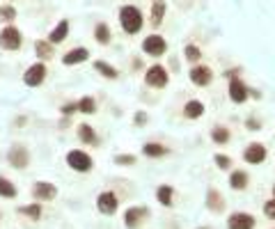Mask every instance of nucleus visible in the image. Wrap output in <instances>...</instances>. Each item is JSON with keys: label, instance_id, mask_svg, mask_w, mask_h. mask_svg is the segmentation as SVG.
Listing matches in <instances>:
<instances>
[{"label": "nucleus", "instance_id": "obj_1", "mask_svg": "<svg viewBox=\"0 0 275 229\" xmlns=\"http://www.w3.org/2000/svg\"><path fill=\"white\" fill-rule=\"evenodd\" d=\"M120 21H122V28H124V32H129V35H135V32L142 30V14L138 7L133 5H126L120 10Z\"/></svg>", "mask_w": 275, "mask_h": 229}, {"label": "nucleus", "instance_id": "obj_2", "mask_svg": "<svg viewBox=\"0 0 275 229\" xmlns=\"http://www.w3.org/2000/svg\"><path fill=\"white\" fill-rule=\"evenodd\" d=\"M67 165H69L74 172H90L92 158H90V154H85L83 149H74L67 154Z\"/></svg>", "mask_w": 275, "mask_h": 229}, {"label": "nucleus", "instance_id": "obj_3", "mask_svg": "<svg viewBox=\"0 0 275 229\" xmlns=\"http://www.w3.org/2000/svg\"><path fill=\"white\" fill-rule=\"evenodd\" d=\"M0 46H3L5 50H19L21 48V32L16 30L14 25L3 28V32H0Z\"/></svg>", "mask_w": 275, "mask_h": 229}, {"label": "nucleus", "instance_id": "obj_4", "mask_svg": "<svg viewBox=\"0 0 275 229\" xmlns=\"http://www.w3.org/2000/svg\"><path fill=\"white\" fill-rule=\"evenodd\" d=\"M46 74H48V71H46V65L37 62V65L28 67V71H25V76H23V83L28 85V87H39L46 80Z\"/></svg>", "mask_w": 275, "mask_h": 229}, {"label": "nucleus", "instance_id": "obj_5", "mask_svg": "<svg viewBox=\"0 0 275 229\" xmlns=\"http://www.w3.org/2000/svg\"><path fill=\"white\" fill-rule=\"evenodd\" d=\"M145 83L149 85V87H158V90L165 87V85H168V71H165V67H160V65L149 67L145 74Z\"/></svg>", "mask_w": 275, "mask_h": 229}, {"label": "nucleus", "instance_id": "obj_6", "mask_svg": "<svg viewBox=\"0 0 275 229\" xmlns=\"http://www.w3.org/2000/svg\"><path fill=\"white\" fill-rule=\"evenodd\" d=\"M142 50H145L147 55H151V58H158V55H163L165 50H168V44H165L163 37L149 35V37H145V41H142Z\"/></svg>", "mask_w": 275, "mask_h": 229}, {"label": "nucleus", "instance_id": "obj_7", "mask_svg": "<svg viewBox=\"0 0 275 229\" xmlns=\"http://www.w3.org/2000/svg\"><path fill=\"white\" fill-rule=\"evenodd\" d=\"M117 206H120L117 195L110 193V190H105V193H101L99 197H96V209H99L103 215H113L117 211Z\"/></svg>", "mask_w": 275, "mask_h": 229}, {"label": "nucleus", "instance_id": "obj_8", "mask_svg": "<svg viewBox=\"0 0 275 229\" xmlns=\"http://www.w3.org/2000/svg\"><path fill=\"white\" fill-rule=\"evenodd\" d=\"M248 96H250V92H248L245 83L236 78V74H232V80H230V99L234 101V103H245V101H248Z\"/></svg>", "mask_w": 275, "mask_h": 229}, {"label": "nucleus", "instance_id": "obj_9", "mask_svg": "<svg viewBox=\"0 0 275 229\" xmlns=\"http://www.w3.org/2000/svg\"><path fill=\"white\" fill-rule=\"evenodd\" d=\"M243 158H245V163H250V165L264 163V160H266V147L261 145V142H252V145L245 147Z\"/></svg>", "mask_w": 275, "mask_h": 229}, {"label": "nucleus", "instance_id": "obj_10", "mask_svg": "<svg viewBox=\"0 0 275 229\" xmlns=\"http://www.w3.org/2000/svg\"><path fill=\"white\" fill-rule=\"evenodd\" d=\"M7 160H10V165H14L16 169H23V167H28V163H30V154H28L25 147L16 145V147H12V149H10Z\"/></svg>", "mask_w": 275, "mask_h": 229}, {"label": "nucleus", "instance_id": "obj_11", "mask_svg": "<svg viewBox=\"0 0 275 229\" xmlns=\"http://www.w3.org/2000/svg\"><path fill=\"white\" fill-rule=\"evenodd\" d=\"M32 195H35L37 202H50V199H55V195H58V188H55L50 181H37L35 188H32Z\"/></svg>", "mask_w": 275, "mask_h": 229}, {"label": "nucleus", "instance_id": "obj_12", "mask_svg": "<svg viewBox=\"0 0 275 229\" xmlns=\"http://www.w3.org/2000/svg\"><path fill=\"white\" fill-rule=\"evenodd\" d=\"M257 220L250 213H232L227 220V227L230 229H255Z\"/></svg>", "mask_w": 275, "mask_h": 229}, {"label": "nucleus", "instance_id": "obj_13", "mask_svg": "<svg viewBox=\"0 0 275 229\" xmlns=\"http://www.w3.org/2000/svg\"><path fill=\"white\" fill-rule=\"evenodd\" d=\"M145 218H147V209H142V206H131L124 213V224L129 229H138L145 222Z\"/></svg>", "mask_w": 275, "mask_h": 229}, {"label": "nucleus", "instance_id": "obj_14", "mask_svg": "<svg viewBox=\"0 0 275 229\" xmlns=\"http://www.w3.org/2000/svg\"><path fill=\"white\" fill-rule=\"evenodd\" d=\"M190 80H193L195 85H200V87H206V85L213 80V71H211L209 67L197 65V67H193V69H190Z\"/></svg>", "mask_w": 275, "mask_h": 229}, {"label": "nucleus", "instance_id": "obj_15", "mask_svg": "<svg viewBox=\"0 0 275 229\" xmlns=\"http://www.w3.org/2000/svg\"><path fill=\"white\" fill-rule=\"evenodd\" d=\"M87 58H90V50H87L85 46H78V48H71L69 53L62 55V62H65L67 67H71V65H80V62H85Z\"/></svg>", "mask_w": 275, "mask_h": 229}, {"label": "nucleus", "instance_id": "obj_16", "mask_svg": "<svg viewBox=\"0 0 275 229\" xmlns=\"http://www.w3.org/2000/svg\"><path fill=\"white\" fill-rule=\"evenodd\" d=\"M67 35H69V21L62 19L60 23H58V25L53 28V30H50L48 39H50V44H60V41L67 39Z\"/></svg>", "mask_w": 275, "mask_h": 229}, {"label": "nucleus", "instance_id": "obj_17", "mask_svg": "<svg viewBox=\"0 0 275 229\" xmlns=\"http://www.w3.org/2000/svg\"><path fill=\"white\" fill-rule=\"evenodd\" d=\"M206 206H209L213 213H223L225 211V202H223V195L218 193L215 188H211L209 193H206Z\"/></svg>", "mask_w": 275, "mask_h": 229}, {"label": "nucleus", "instance_id": "obj_18", "mask_svg": "<svg viewBox=\"0 0 275 229\" xmlns=\"http://www.w3.org/2000/svg\"><path fill=\"white\" fill-rule=\"evenodd\" d=\"M202 115H204V103L202 101H188V103L184 105V117L186 120H200Z\"/></svg>", "mask_w": 275, "mask_h": 229}, {"label": "nucleus", "instance_id": "obj_19", "mask_svg": "<svg viewBox=\"0 0 275 229\" xmlns=\"http://www.w3.org/2000/svg\"><path fill=\"white\" fill-rule=\"evenodd\" d=\"M248 184H250V177H248V172H243V169H234L230 177V186L234 190H245L248 188Z\"/></svg>", "mask_w": 275, "mask_h": 229}, {"label": "nucleus", "instance_id": "obj_20", "mask_svg": "<svg viewBox=\"0 0 275 229\" xmlns=\"http://www.w3.org/2000/svg\"><path fill=\"white\" fill-rule=\"evenodd\" d=\"M168 151L170 149L165 145H160V142H147V145L142 147V154L149 156V158H160V156H165Z\"/></svg>", "mask_w": 275, "mask_h": 229}, {"label": "nucleus", "instance_id": "obj_21", "mask_svg": "<svg viewBox=\"0 0 275 229\" xmlns=\"http://www.w3.org/2000/svg\"><path fill=\"white\" fill-rule=\"evenodd\" d=\"M78 140L80 142H85V145H96V142H99V138H96L94 129H92L90 124H80L78 126Z\"/></svg>", "mask_w": 275, "mask_h": 229}, {"label": "nucleus", "instance_id": "obj_22", "mask_svg": "<svg viewBox=\"0 0 275 229\" xmlns=\"http://www.w3.org/2000/svg\"><path fill=\"white\" fill-rule=\"evenodd\" d=\"M156 197H158V202L163 206H172L175 204V188H172V186H160V188L156 190Z\"/></svg>", "mask_w": 275, "mask_h": 229}, {"label": "nucleus", "instance_id": "obj_23", "mask_svg": "<svg viewBox=\"0 0 275 229\" xmlns=\"http://www.w3.org/2000/svg\"><path fill=\"white\" fill-rule=\"evenodd\" d=\"M94 69L99 71L103 78H108V80H115L117 76H120V71H117L115 67L108 65V62H103V60H96V62H94Z\"/></svg>", "mask_w": 275, "mask_h": 229}, {"label": "nucleus", "instance_id": "obj_24", "mask_svg": "<svg viewBox=\"0 0 275 229\" xmlns=\"http://www.w3.org/2000/svg\"><path fill=\"white\" fill-rule=\"evenodd\" d=\"M35 53L39 60H50V58H53V44H48V41H44V39L35 41Z\"/></svg>", "mask_w": 275, "mask_h": 229}, {"label": "nucleus", "instance_id": "obj_25", "mask_svg": "<svg viewBox=\"0 0 275 229\" xmlns=\"http://www.w3.org/2000/svg\"><path fill=\"white\" fill-rule=\"evenodd\" d=\"M230 129H225V126H215L213 131H211V140H213L215 145H227L230 142Z\"/></svg>", "mask_w": 275, "mask_h": 229}, {"label": "nucleus", "instance_id": "obj_26", "mask_svg": "<svg viewBox=\"0 0 275 229\" xmlns=\"http://www.w3.org/2000/svg\"><path fill=\"white\" fill-rule=\"evenodd\" d=\"M94 39L99 41L101 46H105V44H110V28L105 23H96V28H94Z\"/></svg>", "mask_w": 275, "mask_h": 229}, {"label": "nucleus", "instance_id": "obj_27", "mask_svg": "<svg viewBox=\"0 0 275 229\" xmlns=\"http://www.w3.org/2000/svg\"><path fill=\"white\" fill-rule=\"evenodd\" d=\"M163 16H165V3L163 0H156L154 5H151V23L160 25L163 23Z\"/></svg>", "mask_w": 275, "mask_h": 229}, {"label": "nucleus", "instance_id": "obj_28", "mask_svg": "<svg viewBox=\"0 0 275 229\" xmlns=\"http://www.w3.org/2000/svg\"><path fill=\"white\" fill-rule=\"evenodd\" d=\"M0 197H7V199L16 197V186L10 179H5L3 175H0Z\"/></svg>", "mask_w": 275, "mask_h": 229}, {"label": "nucleus", "instance_id": "obj_29", "mask_svg": "<svg viewBox=\"0 0 275 229\" xmlns=\"http://www.w3.org/2000/svg\"><path fill=\"white\" fill-rule=\"evenodd\" d=\"M76 105H78V110L83 115H94L96 112V101L92 99V96H83V99H80Z\"/></svg>", "mask_w": 275, "mask_h": 229}, {"label": "nucleus", "instance_id": "obj_30", "mask_svg": "<svg viewBox=\"0 0 275 229\" xmlns=\"http://www.w3.org/2000/svg\"><path fill=\"white\" fill-rule=\"evenodd\" d=\"M21 213L28 215L30 220H39L41 218V204L35 202V204H30V206H21Z\"/></svg>", "mask_w": 275, "mask_h": 229}, {"label": "nucleus", "instance_id": "obj_31", "mask_svg": "<svg viewBox=\"0 0 275 229\" xmlns=\"http://www.w3.org/2000/svg\"><path fill=\"white\" fill-rule=\"evenodd\" d=\"M16 19V10L12 5H3L0 7V21L3 23H12V21Z\"/></svg>", "mask_w": 275, "mask_h": 229}, {"label": "nucleus", "instance_id": "obj_32", "mask_svg": "<svg viewBox=\"0 0 275 229\" xmlns=\"http://www.w3.org/2000/svg\"><path fill=\"white\" fill-rule=\"evenodd\" d=\"M184 55H186V60H188V62H197L202 58V50L197 48V46L188 44V46H186V50H184Z\"/></svg>", "mask_w": 275, "mask_h": 229}, {"label": "nucleus", "instance_id": "obj_33", "mask_svg": "<svg viewBox=\"0 0 275 229\" xmlns=\"http://www.w3.org/2000/svg\"><path fill=\"white\" fill-rule=\"evenodd\" d=\"M213 160H215V165H218L220 169H230L232 167V158L230 156H225V154H215Z\"/></svg>", "mask_w": 275, "mask_h": 229}, {"label": "nucleus", "instance_id": "obj_34", "mask_svg": "<svg viewBox=\"0 0 275 229\" xmlns=\"http://www.w3.org/2000/svg\"><path fill=\"white\" fill-rule=\"evenodd\" d=\"M115 163H117V165H135V156H131V154L115 156Z\"/></svg>", "mask_w": 275, "mask_h": 229}, {"label": "nucleus", "instance_id": "obj_35", "mask_svg": "<svg viewBox=\"0 0 275 229\" xmlns=\"http://www.w3.org/2000/svg\"><path fill=\"white\" fill-rule=\"evenodd\" d=\"M264 213L268 215V218H275V199H270V202L264 204Z\"/></svg>", "mask_w": 275, "mask_h": 229}, {"label": "nucleus", "instance_id": "obj_36", "mask_svg": "<svg viewBox=\"0 0 275 229\" xmlns=\"http://www.w3.org/2000/svg\"><path fill=\"white\" fill-rule=\"evenodd\" d=\"M76 110H78V105H76V103H67V105H62V115H74Z\"/></svg>", "mask_w": 275, "mask_h": 229}, {"label": "nucleus", "instance_id": "obj_37", "mask_svg": "<svg viewBox=\"0 0 275 229\" xmlns=\"http://www.w3.org/2000/svg\"><path fill=\"white\" fill-rule=\"evenodd\" d=\"M133 122H135V124H147V115L145 112H135V117H133Z\"/></svg>", "mask_w": 275, "mask_h": 229}, {"label": "nucleus", "instance_id": "obj_38", "mask_svg": "<svg viewBox=\"0 0 275 229\" xmlns=\"http://www.w3.org/2000/svg\"><path fill=\"white\" fill-rule=\"evenodd\" d=\"M245 124L250 126V131H259V122H257V120H248Z\"/></svg>", "mask_w": 275, "mask_h": 229}, {"label": "nucleus", "instance_id": "obj_39", "mask_svg": "<svg viewBox=\"0 0 275 229\" xmlns=\"http://www.w3.org/2000/svg\"><path fill=\"white\" fill-rule=\"evenodd\" d=\"M273 199H275V186H273Z\"/></svg>", "mask_w": 275, "mask_h": 229}]
</instances>
